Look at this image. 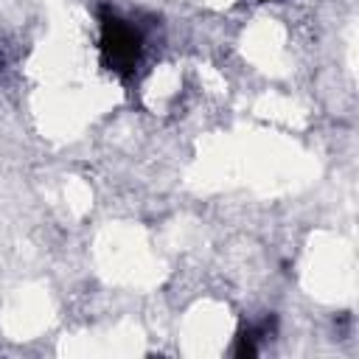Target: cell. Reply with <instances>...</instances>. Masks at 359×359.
I'll use <instances>...</instances> for the list:
<instances>
[{
    "label": "cell",
    "instance_id": "obj_1",
    "mask_svg": "<svg viewBox=\"0 0 359 359\" xmlns=\"http://www.w3.org/2000/svg\"><path fill=\"white\" fill-rule=\"evenodd\" d=\"M98 53H101V65L118 76V79H132L140 56H143V34L140 28L121 17L115 8L101 6L98 8Z\"/></svg>",
    "mask_w": 359,
    "mask_h": 359
},
{
    "label": "cell",
    "instance_id": "obj_2",
    "mask_svg": "<svg viewBox=\"0 0 359 359\" xmlns=\"http://www.w3.org/2000/svg\"><path fill=\"white\" fill-rule=\"evenodd\" d=\"M264 3H269V0H264Z\"/></svg>",
    "mask_w": 359,
    "mask_h": 359
}]
</instances>
